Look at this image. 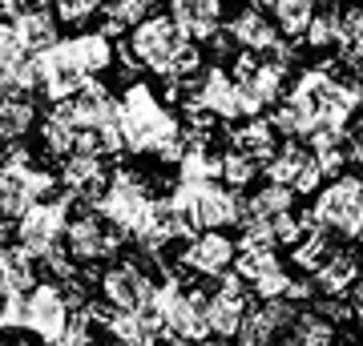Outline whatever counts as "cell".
<instances>
[{"label": "cell", "instance_id": "1", "mask_svg": "<svg viewBox=\"0 0 363 346\" xmlns=\"http://www.w3.org/2000/svg\"><path fill=\"white\" fill-rule=\"evenodd\" d=\"M117 129H121V154L154 157L162 166H178L182 149L190 142V129L166 105L162 89L150 81H130L117 93Z\"/></svg>", "mask_w": 363, "mask_h": 346}, {"label": "cell", "instance_id": "2", "mask_svg": "<svg viewBox=\"0 0 363 346\" xmlns=\"http://www.w3.org/2000/svg\"><path fill=\"white\" fill-rule=\"evenodd\" d=\"M125 61L133 69H145L150 77H157L169 93H186L206 64L202 45L186 37L169 13H150L125 33Z\"/></svg>", "mask_w": 363, "mask_h": 346}, {"label": "cell", "instance_id": "3", "mask_svg": "<svg viewBox=\"0 0 363 346\" xmlns=\"http://www.w3.org/2000/svg\"><path fill=\"white\" fill-rule=\"evenodd\" d=\"M166 197L182 221V233L226 230V226H238V214H242L238 190H230L222 178H178V185Z\"/></svg>", "mask_w": 363, "mask_h": 346}, {"label": "cell", "instance_id": "4", "mask_svg": "<svg viewBox=\"0 0 363 346\" xmlns=\"http://www.w3.org/2000/svg\"><path fill=\"white\" fill-rule=\"evenodd\" d=\"M286 73H291V49L283 52H247L234 49V89H238V109L242 117L271 113V105L283 97Z\"/></svg>", "mask_w": 363, "mask_h": 346}, {"label": "cell", "instance_id": "5", "mask_svg": "<svg viewBox=\"0 0 363 346\" xmlns=\"http://www.w3.org/2000/svg\"><path fill=\"white\" fill-rule=\"evenodd\" d=\"M307 218L327 230L335 242H355L363 233V178L359 173H331L311 193Z\"/></svg>", "mask_w": 363, "mask_h": 346}, {"label": "cell", "instance_id": "6", "mask_svg": "<svg viewBox=\"0 0 363 346\" xmlns=\"http://www.w3.org/2000/svg\"><path fill=\"white\" fill-rule=\"evenodd\" d=\"M49 193H57V173L40 169L25 142H4V154H0V214H9L16 221L28 205L49 197Z\"/></svg>", "mask_w": 363, "mask_h": 346}, {"label": "cell", "instance_id": "7", "mask_svg": "<svg viewBox=\"0 0 363 346\" xmlns=\"http://www.w3.org/2000/svg\"><path fill=\"white\" fill-rule=\"evenodd\" d=\"M162 318V330H166V342H206V306H202V286H190L186 278L169 274L154 286V302Z\"/></svg>", "mask_w": 363, "mask_h": 346}, {"label": "cell", "instance_id": "8", "mask_svg": "<svg viewBox=\"0 0 363 346\" xmlns=\"http://www.w3.org/2000/svg\"><path fill=\"white\" fill-rule=\"evenodd\" d=\"M154 202H157L154 181L145 178V173H138V169H109V181H105L101 193L93 197V205H97L125 238H133V230L145 221V214L154 209Z\"/></svg>", "mask_w": 363, "mask_h": 346}, {"label": "cell", "instance_id": "9", "mask_svg": "<svg viewBox=\"0 0 363 346\" xmlns=\"http://www.w3.org/2000/svg\"><path fill=\"white\" fill-rule=\"evenodd\" d=\"M69 218H73V197L69 193H57V197H40L33 202L16 218V230H13V242L25 246L28 254L37 258H49L57 250H65V230H69Z\"/></svg>", "mask_w": 363, "mask_h": 346}, {"label": "cell", "instance_id": "10", "mask_svg": "<svg viewBox=\"0 0 363 346\" xmlns=\"http://www.w3.org/2000/svg\"><path fill=\"white\" fill-rule=\"evenodd\" d=\"M234 270L242 274V282L250 286L255 298H283L295 286V270L283 258L279 242H262V238H242L238 254H234Z\"/></svg>", "mask_w": 363, "mask_h": 346}, {"label": "cell", "instance_id": "11", "mask_svg": "<svg viewBox=\"0 0 363 346\" xmlns=\"http://www.w3.org/2000/svg\"><path fill=\"white\" fill-rule=\"evenodd\" d=\"M121 246H125V233L117 230L113 221L105 218L101 209L93 202H85L69 218V230H65V254L77 262L81 270L89 266H105L109 258L121 254Z\"/></svg>", "mask_w": 363, "mask_h": 346}, {"label": "cell", "instance_id": "12", "mask_svg": "<svg viewBox=\"0 0 363 346\" xmlns=\"http://www.w3.org/2000/svg\"><path fill=\"white\" fill-rule=\"evenodd\" d=\"M33 69H37V93L49 97V105L73 97L85 81H93L89 64L81 61L73 37H57L49 49L33 52Z\"/></svg>", "mask_w": 363, "mask_h": 346}, {"label": "cell", "instance_id": "13", "mask_svg": "<svg viewBox=\"0 0 363 346\" xmlns=\"http://www.w3.org/2000/svg\"><path fill=\"white\" fill-rule=\"evenodd\" d=\"M73 314H77V306H73V298H69L65 282H52V278H45V282H37L25 294L21 330H28L33 338H40V342H65Z\"/></svg>", "mask_w": 363, "mask_h": 346}, {"label": "cell", "instance_id": "14", "mask_svg": "<svg viewBox=\"0 0 363 346\" xmlns=\"http://www.w3.org/2000/svg\"><path fill=\"white\" fill-rule=\"evenodd\" d=\"M154 270L145 266L142 258H109L97 274V298L113 310H138L154 302Z\"/></svg>", "mask_w": 363, "mask_h": 346}, {"label": "cell", "instance_id": "15", "mask_svg": "<svg viewBox=\"0 0 363 346\" xmlns=\"http://www.w3.org/2000/svg\"><path fill=\"white\" fill-rule=\"evenodd\" d=\"M250 286L242 282L238 270H226L218 278H210V286H202V306H206V334L210 338H238V326L247 318Z\"/></svg>", "mask_w": 363, "mask_h": 346}, {"label": "cell", "instance_id": "16", "mask_svg": "<svg viewBox=\"0 0 363 346\" xmlns=\"http://www.w3.org/2000/svg\"><path fill=\"white\" fill-rule=\"evenodd\" d=\"M262 178L286 185L291 193H315L323 185L327 169H323V161H319V154L311 149L307 137H283L279 149L271 154V161L262 166Z\"/></svg>", "mask_w": 363, "mask_h": 346}, {"label": "cell", "instance_id": "17", "mask_svg": "<svg viewBox=\"0 0 363 346\" xmlns=\"http://www.w3.org/2000/svg\"><path fill=\"white\" fill-rule=\"evenodd\" d=\"M234 254H238V242L226 230H198L186 233V246L178 250V270L210 282V278L234 270Z\"/></svg>", "mask_w": 363, "mask_h": 346}, {"label": "cell", "instance_id": "18", "mask_svg": "<svg viewBox=\"0 0 363 346\" xmlns=\"http://www.w3.org/2000/svg\"><path fill=\"white\" fill-rule=\"evenodd\" d=\"M303 302L295 298H259L250 302L247 318L238 326V342H250V346H262V342H274V338H286L291 326H295V314Z\"/></svg>", "mask_w": 363, "mask_h": 346}, {"label": "cell", "instance_id": "19", "mask_svg": "<svg viewBox=\"0 0 363 346\" xmlns=\"http://www.w3.org/2000/svg\"><path fill=\"white\" fill-rule=\"evenodd\" d=\"M93 314H97V326H101L109 338H117V342L150 346V342H162V338H166V330H162V318H157V310H154V306L113 310V306H105L101 298H97Z\"/></svg>", "mask_w": 363, "mask_h": 346}, {"label": "cell", "instance_id": "20", "mask_svg": "<svg viewBox=\"0 0 363 346\" xmlns=\"http://www.w3.org/2000/svg\"><path fill=\"white\" fill-rule=\"evenodd\" d=\"M109 154H97V149H77V154L61 157V169H57V190L69 193L73 202H93L101 185L109 181Z\"/></svg>", "mask_w": 363, "mask_h": 346}, {"label": "cell", "instance_id": "21", "mask_svg": "<svg viewBox=\"0 0 363 346\" xmlns=\"http://www.w3.org/2000/svg\"><path fill=\"white\" fill-rule=\"evenodd\" d=\"M222 28H226L234 49H247V52H283L286 49V37L279 33L271 13L259 8V4H242Z\"/></svg>", "mask_w": 363, "mask_h": 346}, {"label": "cell", "instance_id": "22", "mask_svg": "<svg viewBox=\"0 0 363 346\" xmlns=\"http://www.w3.org/2000/svg\"><path fill=\"white\" fill-rule=\"evenodd\" d=\"M166 13L178 21V28L190 40L206 45L226 25V0H166Z\"/></svg>", "mask_w": 363, "mask_h": 346}, {"label": "cell", "instance_id": "23", "mask_svg": "<svg viewBox=\"0 0 363 346\" xmlns=\"http://www.w3.org/2000/svg\"><path fill=\"white\" fill-rule=\"evenodd\" d=\"M363 270V258L351 254L347 246L339 242L331 254L323 258V266L311 274V286H315V298H347L351 282L359 278Z\"/></svg>", "mask_w": 363, "mask_h": 346}, {"label": "cell", "instance_id": "24", "mask_svg": "<svg viewBox=\"0 0 363 346\" xmlns=\"http://www.w3.org/2000/svg\"><path fill=\"white\" fill-rule=\"evenodd\" d=\"M40 125L37 93L33 89H0V142H25Z\"/></svg>", "mask_w": 363, "mask_h": 346}, {"label": "cell", "instance_id": "25", "mask_svg": "<svg viewBox=\"0 0 363 346\" xmlns=\"http://www.w3.org/2000/svg\"><path fill=\"white\" fill-rule=\"evenodd\" d=\"M13 28L21 37V45H25V52L33 57V52L49 49L52 40L61 37V16L52 13V4H33L28 0L25 8L13 16Z\"/></svg>", "mask_w": 363, "mask_h": 346}, {"label": "cell", "instance_id": "26", "mask_svg": "<svg viewBox=\"0 0 363 346\" xmlns=\"http://www.w3.org/2000/svg\"><path fill=\"white\" fill-rule=\"evenodd\" d=\"M40 282V266L37 258L28 254L25 246H0V298L9 294H28L33 286Z\"/></svg>", "mask_w": 363, "mask_h": 346}, {"label": "cell", "instance_id": "27", "mask_svg": "<svg viewBox=\"0 0 363 346\" xmlns=\"http://www.w3.org/2000/svg\"><path fill=\"white\" fill-rule=\"evenodd\" d=\"M230 145H238L242 154L259 157L262 166L271 161V154L279 149V129L271 125V117L259 113V117H242V125L230 129Z\"/></svg>", "mask_w": 363, "mask_h": 346}, {"label": "cell", "instance_id": "28", "mask_svg": "<svg viewBox=\"0 0 363 346\" xmlns=\"http://www.w3.org/2000/svg\"><path fill=\"white\" fill-rule=\"evenodd\" d=\"M343 64H363V0L359 4H339L335 16V45Z\"/></svg>", "mask_w": 363, "mask_h": 346}, {"label": "cell", "instance_id": "29", "mask_svg": "<svg viewBox=\"0 0 363 346\" xmlns=\"http://www.w3.org/2000/svg\"><path fill=\"white\" fill-rule=\"evenodd\" d=\"M319 4L323 0H267V13H271V21L279 25V33L286 40H298L311 25V16L319 13Z\"/></svg>", "mask_w": 363, "mask_h": 346}, {"label": "cell", "instance_id": "30", "mask_svg": "<svg viewBox=\"0 0 363 346\" xmlns=\"http://www.w3.org/2000/svg\"><path fill=\"white\" fill-rule=\"evenodd\" d=\"M286 338H291V342H303V346H327V342H335V338H339V334H335V318L323 314L315 302H311V306H298L295 326H291Z\"/></svg>", "mask_w": 363, "mask_h": 346}, {"label": "cell", "instance_id": "31", "mask_svg": "<svg viewBox=\"0 0 363 346\" xmlns=\"http://www.w3.org/2000/svg\"><path fill=\"white\" fill-rule=\"evenodd\" d=\"M154 4L157 0H105L97 21H101V28L109 33V37H125L142 16L154 13Z\"/></svg>", "mask_w": 363, "mask_h": 346}, {"label": "cell", "instance_id": "32", "mask_svg": "<svg viewBox=\"0 0 363 346\" xmlns=\"http://www.w3.org/2000/svg\"><path fill=\"white\" fill-rule=\"evenodd\" d=\"M218 178L226 181L230 190H250V185L262 178V161H259V157H250V154H242L238 145H230V149H222Z\"/></svg>", "mask_w": 363, "mask_h": 346}, {"label": "cell", "instance_id": "33", "mask_svg": "<svg viewBox=\"0 0 363 346\" xmlns=\"http://www.w3.org/2000/svg\"><path fill=\"white\" fill-rule=\"evenodd\" d=\"M49 4H52V13L61 16V25L81 28V25H93L97 21L105 0H49Z\"/></svg>", "mask_w": 363, "mask_h": 346}, {"label": "cell", "instance_id": "34", "mask_svg": "<svg viewBox=\"0 0 363 346\" xmlns=\"http://www.w3.org/2000/svg\"><path fill=\"white\" fill-rule=\"evenodd\" d=\"M28 61L25 45H21V37H16L13 28V16H0V73H9L13 64Z\"/></svg>", "mask_w": 363, "mask_h": 346}, {"label": "cell", "instance_id": "35", "mask_svg": "<svg viewBox=\"0 0 363 346\" xmlns=\"http://www.w3.org/2000/svg\"><path fill=\"white\" fill-rule=\"evenodd\" d=\"M347 306H351V318L363 322V270H359V278H355L351 290H347Z\"/></svg>", "mask_w": 363, "mask_h": 346}, {"label": "cell", "instance_id": "36", "mask_svg": "<svg viewBox=\"0 0 363 346\" xmlns=\"http://www.w3.org/2000/svg\"><path fill=\"white\" fill-rule=\"evenodd\" d=\"M13 230H16V221L9 218V214H0V246L13 242Z\"/></svg>", "mask_w": 363, "mask_h": 346}, {"label": "cell", "instance_id": "37", "mask_svg": "<svg viewBox=\"0 0 363 346\" xmlns=\"http://www.w3.org/2000/svg\"><path fill=\"white\" fill-rule=\"evenodd\" d=\"M25 4H28V0H0V16H16Z\"/></svg>", "mask_w": 363, "mask_h": 346}, {"label": "cell", "instance_id": "38", "mask_svg": "<svg viewBox=\"0 0 363 346\" xmlns=\"http://www.w3.org/2000/svg\"><path fill=\"white\" fill-rule=\"evenodd\" d=\"M355 242H359V258H363V233H359V238H355Z\"/></svg>", "mask_w": 363, "mask_h": 346}]
</instances>
